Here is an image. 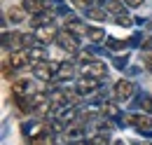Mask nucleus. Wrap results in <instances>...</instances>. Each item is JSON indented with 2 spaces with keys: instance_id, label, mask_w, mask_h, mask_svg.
Wrapping results in <instances>:
<instances>
[{
  "instance_id": "obj_1",
  "label": "nucleus",
  "mask_w": 152,
  "mask_h": 145,
  "mask_svg": "<svg viewBox=\"0 0 152 145\" xmlns=\"http://www.w3.org/2000/svg\"><path fill=\"white\" fill-rule=\"evenodd\" d=\"M56 45L61 47V49H63V52H68V54H80V52H82V45H80V35L70 33L68 28L58 31V35H56Z\"/></svg>"
},
{
  "instance_id": "obj_2",
  "label": "nucleus",
  "mask_w": 152,
  "mask_h": 145,
  "mask_svg": "<svg viewBox=\"0 0 152 145\" xmlns=\"http://www.w3.org/2000/svg\"><path fill=\"white\" fill-rule=\"evenodd\" d=\"M58 63L61 61H40V63H33V68H31V72H33V77L35 80H42V82H49V80H54L56 77V70H58Z\"/></svg>"
},
{
  "instance_id": "obj_3",
  "label": "nucleus",
  "mask_w": 152,
  "mask_h": 145,
  "mask_svg": "<svg viewBox=\"0 0 152 145\" xmlns=\"http://www.w3.org/2000/svg\"><path fill=\"white\" fill-rule=\"evenodd\" d=\"M80 75L82 77H96V80H103L108 77V66L98 59H89L84 63H80Z\"/></svg>"
},
{
  "instance_id": "obj_4",
  "label": "nucleus",
  "mask_w": 152,
  "mask_h": 145,
  "mask_svg": "<svg viewBox=\"0 0 152 145\" xmlns=\"http://www.w3.org/2000/svg\"><path fill=\"white\" fill-rule=\"evenodd\" d=\"M5 63H7L12 70H23L26 66H31V52H28V49H14L12 54L5 59Z\"/></svg>"
},
{
  "instance_id": "obj_5",
  "label": "nucleus",
  "mask_w": 152,
  "mask_h": 145,
  "mask_svg": "<svg viewBox=\"0 0 152 145\" xmlns=\"http://www.w3.org/2000/svg\"><path fill=\"white\" fill-rule=\"evenodd\" d=\"M133 94H136V84H133L131 80H119V82L115 84V101H117V103L131 101Z\"/></svg>"
},
{
  "instance_id": "obj_6",
  "label": "nucleus",
  "mask_w": 152,
  "mask_h": 145,
  "mask_svg": "<svg viewBox=\"0 0 152 145\" xmlns=\"http://www.w3.org/2000/svg\"><path fill=\"white\" fill-rule=\"evenodd\" d=\"M129 122H131V127L136 129V131H140V133H145V131L152 129L150 112H133V115H129Z\"/></svg>"
},
{
  "instance_id": "obj_7",
  "label": "nucleus",
  "mask_w": 152,
  "mask_h": 145,
  "mask_svg": "<svg viewBox=\"0 0 152 145\" xmlns=\"http://www.w3.org/2000/svg\"><path fill=\"white\" fill-rule=\"evenodd\" d=\"M56 35H58V31H56V26H54V23H49V26H38V28H35V37H38L40 45L56 42Z\"/></svg>"
},
{
  "instance_id": "obj_8",
  "label": "nucleus",
  "mask_w": 152,
  "mask_h": 145,
  "mask_svg": "<svg viewBox=\"0 0 152 145\" xmlns=\"http://www.w3.org/2000/svg\"><path fill=\"white\" fill-rule=\"evenodd\" d=\"M101 87V80H96V77H82V80H77L75 82V89L82 94V96H87V94H91Z\"/></svg>"
},
{
  "instance_id": "obj_9",
  "label": "nucleus",
  "mask_w": 152,
  "mask_h": 145,
  "mask_svg": "<svg viewBox=\"0 0 152 145\" xmlns=\"http://www.w3.org/2000/svg\"><path fill=\"white\" fill-rule=\"evenodd\" d=\"M66 28H68L70 33H75V35H84V37H87V31H89V26L82 23V21L77 17H73V14L66 17Z\"/></svg>"
},
{
  "instance_id": "obj_10",
  "label": "nucleus",
  "mask_w": 152,
  "mask_h": 145,
  "mask_svg": "<svg viewBox=\"0 0 152 145\" xmlns=\"http://www.w3.org/2000/svg\"><path fill=\"white\" fill-rule=\"evenodd\" d=\"M54 17H56V12L47 7V10H42L40 14H35V17H33L31 26H33V28H38V26H49V23H54Z\"/></svg>"
},
{
  "instance_id": "obj_11",
  "label": "nucleus",
  "mask_w": 152,
  "mask_h": 145,
  "mask_svg": "<svg viewBox=\"0 0 152 145\" xmlns=\"http://www.w3.org/2000/svg\"><path fill=\"white\" fill-rule=\"evenodd\" d=\"M21 7H23L31 17H35V14H40L42 10H47V7H49V0H23V2H21Z\"/></svg>"
},
{
  "instance_id": "obj_12",
  "label": "nucleus",
  "mask_w": 152,
  "mask_h": 145,
  "mask_svg": "<svg viewBox=\"0 0 152 145\" xmlns=\"http://www.w3.org/2000/svg\"><path fill=\"white\" fill-rule=\"evenodd\" d=\"M12 94H21V96H33V82L31 80H12Z\"/></svg>"
},
{
  "instance_id": "obj_13",
  "label": "nucleus",
  "mask_w": 152,
  "mask_h": 145,
  "mask_svg": "<svg viewBox=\"0 0 152 145\" xmlns=\"http://www.w3.org/2000/svg\"><path fill=\"white\" fill-rule=\"evenodd\" d=\"M75 75V68H73V63L70 61H61L58 63V70H56V77H54V82H58V80H70Z\"/></svg>"
},
{
  "instance_id": "obj_14",
  "label": "nucleus",
  "mask_w": 152,
  "mask_h": 145,
  "mask_svg": "<svg viewBox=\"0 0 152 145\" xmlns=\"http://www.w3.org/2000/svg\"><path fill=\"white\" fill-rule=\"evenodd\" d=\"M26 10L23 7H10L7 10V21H12V23H23V19H26Z\"/></svg>"
},
{
  "instance_id": "obj_15",
  "label": "nucleus",
  "mask_w": 152,
  "mask_h": 145,
  "mask_svg": "<svg viewBox=\"0 0 152 145\" xmlns=\"http://www.w3.org/2000/svg\"><path fill=\"white\" fill-rule=\"evenodd\" d=\"M101 112H103V117H108V119L122 117V112H119V105H117V103H113V101H105V103H103V108H101Z\"/></svg>"
},
{
  "instance_id": "obj_16",
  "label": "nucleus",
  "mask_w": 152,
  "mask_h": 145,
  "mask_svg": "<svg viewBox=\"0 0 152 145\" xmlns=\"http://www.w3.org/2000/svg\"><path fill=\"white\" fill-rule=\"evenodd\" d=\"M103 40H105V31H103V28H96V26H89V31H87V42L98 45V42H103Z\"/></svg>"
},
{
  "instance_id": "obj_17",
  "label": "nucleus",
  "mask_w": 152,
  "mask_h": 145,
  "mask_svg": "<svg viewBox=\"0 0 152 145\" xmlns=\"http://www.w3.org/2000/svg\"><path fill=\"white\" fill-rule=\"evenodd\" d=\"M108 10H105V5L103 7H89L87 10V19H94V21H105L108 19Z\"/></svg>"
},
{
  "instance_id": "obj_18",
  "label": "nucleus",
  "mask_w": 152,
  "mask_h": 145,
  "mask_svg": "<svg viewBox=\"0 0 152 145\" xmlns=\"http://www.w3.org/2000/svg\"><path fill=\"white\" fill-rule=\"evenodd\" d=\"M124 5H126L124 0H122V2H119V0H108V2H105V10H108L110 14H115V17H119V14H126V12H124Z\"/></svg>"
},
{
  "instance_id": "obj_19",
  "label": "nucleus",
  "mask_w": 152,
  "mask_h": 145,
  "mask_svg": "<svg viewBox=\"0 0 152 145\" xmlns=\"http://www.w3.org/2000/svg\"><path fill=\"white\" fill-rule=\"evenodd\" d=\"M136 105L143 110V112H150L152 115V96L150 94H140V96L136 98Z\"/></svg>"
},
{
  "instance_id": "obj_20",
  "label": "nucleus",
  "mask_w": 152,
  "mask_h": 145,
  "mask_svg": "<svg viewBox=\"0 0 152 145\" xmlns=\"http://www.w3.org/2000/svg\"><path fill=\"white\" fill-rule=\"evenodd\" d=\"M91 145H110V133L108 131H96L94 136H89Z\"/></svg>"
},
{
  "instance_id": "obj_21",
  "label": "nucleus",
  "mask_w": 152,
  "mask_h": 145,
  "mask_svg": "<svg viewBox=\"0 0 152 145\" xmlns=\"http://www.w3.org/2000/svg\"><path fill=\"white\" fill-rule=\"evenodd\" d=\"M28 52H31V61H33V63H40V61H47V59H49L47 52H45L42 47H38V45H35V47H31Z\"/></svg>"
},
{
  "instance_id": "obj_22",
  "label": "nucleus",
  "mask_w": 152,
  "mask_h": 145,
  "mask_svg": "<svg viewBox=\"0 0 152 145\" xmlns=\"http://www.w3.org/2000/svg\"><path fill=\"white\" fill-rule=\"evenodd\" d=\"M115 23L122 26V28H131V26H133V19L129 17V14H119V17H115Z\"/></svg>"
},
{
  "instance_id": "obj_23",
  "label": "nucleus",
  "mask_w": 152,
  "mask_h": 145,
  "mask_svg": "<svg viewBox=\"0 0 152 145\" xmlns=\"http://www.w3.org/2000/svg\"><path fill=\"white\" fill-rule=\"evenodd\" d=\"M129 42H124V40H117V37H108V42H105V47L108 49H124Z\"/></svg>"
},
{
  "instance_id": "obj_24",
  "label": "nucleus",
  "mask_w": 152,
  "mask_h": 145,
  "mask_svg": "<svg viewBox=\"0 0 152 145\" xmlns=\"http://www.w3.org/2000/svg\"><path fill=\"white\" fill-rule=\"evenodd\" d=\"M113 61H115V68H119V70H124V68L129 66V56H126V54H124V56H115Z\"/></svg>"
},
{
  "instance_id": "obj_25",
  "label": "nucleus",
  "mask_w": 152,
  "mask_h": 145,
  "mask_svg": "<svg viewBox=\"0 0 152 145\" xmlns=\"http://www.w3.org/2000/svg\"><path fill=\"white\" fill-rule=\"evenodd\" d=\"M94 0H70V5H75L77 10H89Z\"/></svg>"
},
{
  "instance_id": "obj_26",
  "label": "nucleus",
  "mask_w": 152,
  "mask_h": 145,
  "mask_svg": "<svg viewBox=\"0 0 152 145\" xmlns=\"http://www.w3.org/2000/svg\"><path fill=\"white\" fill-rule=\"evenodd\" d=\"M140 49L143 52H152V35H145L140 40Z\"/></svg>"
},
{
  "instance_id": "obj_27",
  "label": "nucleus",
  "mask_w": 152,
  "mask_h": 145,
  "mask_svg": "<svg viewBox=\"0 0 152 145\" xmlns=\"http://www.w3.org/2000/svg\"><path fill=\"white\" fill-rule=\"evenodd\" d=\"M143 68L152 72V52H148V54H143Z\"/></svg>"
},
{
  "instance_id": "obj_28",
  "label": "nucleus",
  "mask_w": 152,
  "mask_h": 145,
  "mask_svg": "<svg viewBox=\"0 0 152 145\" xmlns=\"http://www.w3.org/2000/svg\"><path fill=\"white\" fill-rule=\"evenodd\" d=\"M124 2H126L129 7H140V5L145 2V0H124Z\"/></svg>"
},
{
  "instance_id": "obj_29",
  "label": "nucleus",
  "mask_w": 152,
  "mask_h": 145,
  "mask_svg": "<svg viewBox=\"0 0 152 145\" xmlns=\"http://www.w3.org/2000/svg\"><path fill=\"white\" fill-rule=\"evenodd\" d=\"M131 145H152L150 141H138V143H131Z\"/></svg>"
},
{
  "instance_id": "obj_30",
  "label": "nucleus",
  "mask_w": 152,
  "mask_h": 145,
  "mask_svg": "<svg viewBox=\"0 0 152 145\" xmlns=\"http://www.w3.org/2000/svg\"><path fill=\"white\" fill-rule=\"evenodd\" d=\"M49 2H54V5H58V0H49Z\"/></svg>"
},
{
  "instance_id": "obj_31",
  "label": "nucleus",
  "mask_w": 152,
  "mask_h": 145,
  "mask_svg": "<svg viewBox=\"0 0 152 145\" xmlns=\"http://www.w3.org/2000/svg\"><path fill=\"white\" fill-rule=\"evenodd\" d=\"M115 145H122V141H117V143H115Z\"/></svg>"
}]
</instances>
